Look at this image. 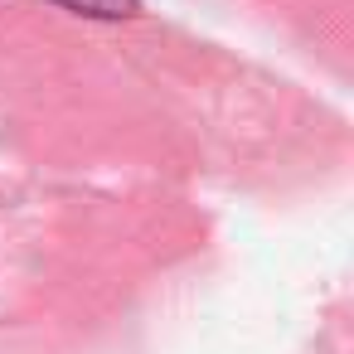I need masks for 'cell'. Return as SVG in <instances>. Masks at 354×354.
<instances>
[{"label": "cell", "instance_id": "cell-1", "mask_svg": "<svg viewBox=\"0 0 354 354\" xmlns=\"http://www.w3.org/2000/svg\"><path fill=\"white\" fill-rule=\"evenodd\" d=\"M64 10H78V15H93V20H122V15H136L141 0H54Z\"/></svg>", "mask_w": 354, "mask_h": 354}]
</instances>
